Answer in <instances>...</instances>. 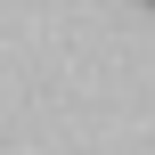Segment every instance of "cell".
I'll list each match as a JSON object with an SVG mask.
<instances>
[{"label": "cell", "mask_w": 155, "mask_h": 155, "mask_svg": "<svg viewBox=\"0 0 155 155\" xmlns=\"http://www.w3.org/2000/svg\"><path fill=\"white\" fill-rule=\"evenodd\" d=\"M147 8H155V0H147Z\"/></svg>", "instance_id": "cell-1"}]
</instances>
